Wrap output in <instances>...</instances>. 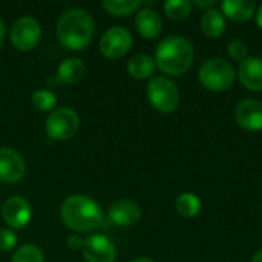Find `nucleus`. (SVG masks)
I'll list each match as a JSON object with an SVG mask.
<instances>
[{"mask_svg": "<svg viewBox=\"0 0 262 262\" xmlns=\"http://www.w3.org/2000/svg\"><path fill=\"white\" fill-rule=\"evenodd\" d=\"M155 60L147 54H135L127 63V72L135 80L150 78L155 72Z\"/></svg>", "mask_w": 262, "mask_h": 262, "instance_id": "nucleus-19", "label": "nucleus"}, {"mask_svg": "<svg viewBox=\"0 0 262 262\" xmlns=\"http://www.w3.org/2000/svg\"><path fill=\"white\" fill-rule=\"evenodd\" d=\"M236 78V71L233 66L221 58V57H213L206 60L198 71V80L200 83L212 92H224L230 89L235 83Z\"/></svg>", "mask_w": 262, "mask_h": 262, "instance_id": "nucleus-4", "label": "nucleus"}, {"mask_svg": "<svg viewBox=\"0 0 262 262\" xmlns=\"http://www.w3.org/2000/svg\"><path fill=\"white\" fill-rule=\"evenodd\" d=\"M86 74V64L81 58L69 57L63 60L57 68V80L63 84H75Z\"/></svg>", "mask_w": 262, "mask_h": 262, "instance_id": "nucleus-17", "label": "nucleus"}, {"mask_svg": "<svg viewBox=\"0 0 262 262\" xmlns=\"http://www.w3.org/2000/svg\"><path fill=\"white\" fill-rule=\"evenodd\" d=\"M195 5L203 8V9H206V11L212 9V8H216V2H213V0L212 2H195Z\"/></svg>", "mask_w": 262, "mask_h": 262, "instance_id": "nucleus-28", "label": "nucleus"}, {"mask_svg": "<svg viewBox=\"0 0 262 262\" xmlns=\"http://www.w3.org/2000/svg\"><path fill=\"white\" fill-rule=\"evenodd\" d=\"M31 101H32V106L41 112H49V111H55V106H57V97L54 92L51 91H46V89H40V91H35L32 95H31Z\"/></svg>", "mask_w": 262, "mask_h": 262, "instance_id": "nucleus-23", "label": "nucleus"}, {"mask_svg": "<svg viewBox=\"0 0 262 262\" xmlns=\"http://www.w3.org/2000/svg\"><path fill=\"white\" fill-rule=\"evenodd\" d=\"M41 37V28L40 23L34 17H21L18 18L11 29L9 38L12 46L17 51L26 52L34 49Z\"/></svg>", "mask_w": 262, "mask_h": 262, "instance_id": "nucleus-8", "label": "nucleus"}, {"mask_svg": "<svg viewBox=\"0 0 262 262\" xmlns=\"http://www.w3.org/2000/svg\"><path fill=\"white\" fill-rule=\"evenodd\" d=\"M146 94L150 106L161 114H172L180 106V91L177 84L164 75L152 77Z\"/></svg>", "mask_w": 262, "mask_h": 262, "instance_id": "nucleus-5", "label": "nucleus"}, {"mask_svg": "<svg viewBox=\"0 0 262 262\" xmlns=\"http://www.w3.org/2000/svg\"><path fill=\"white\" fill-rule=\"evenodd\" d=\"M256 23H258V26H259V29L262 31V3L259 5V8L256 9Z\"/></svg>", "mask_w": 262, "mask_h": 262, "instance_id": "nucleus-29", "label": "nucleus"}, {"mask_svg": "<svg viewBox=\"0 0 262 262\" xmlns=\"http://www.w3.org/2000/svg\"><path fill=\"white\" fill-rule=\"evenodd\" d=\"M83 241H84V239H81L77 233H72L71 236H68L66 246H68L69 250H78V249L83 247Z\"/></svg>", "mask_w": 262, "mask_h": 262, "instance_id": "nucleus-27", "label": "nucleus"}, {"mask_svg": "<svg viewBox=\"0 0 262 262\" xmlns=\"http://www.w3.org/2000/svg\"><path fill=\"white\" fill-rule=\"evenodd\" d=\"M86 262H115L117 249L114 243L104 235H91L83 241L81 247Z\"/></svg>", "mask_w": 262, "mask_h": 262, "instance_id": "nucleus-10", "label": "nucleus"}, {"mask_svg": "<svg viewBox=\"0 0 262 262\" xmlns=\"http://www.w3.org/2000/svg\"><path fill=\"white\" fill-rule=\"evenodd\" d=\"M241 84L253 92H262V57H249L238 68Z\"/></svg>", "mask_w": 262, "mask_h": 262, "instance_id": "nucleus-14", "label": "nucleus"}, {"mask_svg": "<svg viewBox=\"0 0 262 262\" xmlns=\"http://www.w3.org/2000/svg\"><path fill=\"white\" fill-rule=\"evenodd\" d=\"M135 28L141 37L147 40H154L163 31V18L155 9L141 8L135 17Z\"/></svg>", "mask_w": 262, "mask_h": 262, "instance_id": "nucleus-15", "label": "nucleus"}, {"mask_svg": "<svg viewBox=\"0 0 262 262\" xmlns=\"http://www.w3.org/2000/svg\"><path fill=\"white\" fill-rule=\"evenodd\" d=\"M11 262H45V256L37 246L25 244L14 252Z\"/></svg>", "mask_w": 262, "mask_h": 262, "instance_id": "nucleus-24", "label": "nucleus"}, {"mask_svg": "<svg viewBox=\"0 0 262 262\" xmlns=\"http://www.w3.org/2000/svg\"><path fill=\"white\" fill-rule=\"evenodd\" d=\"M61 221L68 229L77 233L95 230L103 220L100 206L86 195H71L60 207Z\"/></svg>", "mask_w": 262, "mask_h": 262, "instance_id": "nucleus-3", "label": "nucleus"}, {"mask_svg": "<svg viewBox=\"0 0 262 262\" xmlns=\"http://www.w3.org/2000/svg\"><path fill=\"white\" fill-rule=\"evenodd\" d=\"M143 6V2L138 0H104L103 8L115 17H126L134 12H138Z\"/></svg>", "mask_w": 262, "mask_h": 262, "instance_id": "nucleus-20", "label": "nucleus"}, {"mask_svg": "<svg viewBox=\"0 0 262 262\" xmlns=\"http://www.w3.org/2000/svg\"><path fill=\"white\" fill-rule=\"evenodd\" d=\"M227 51H229L230 58L235 60V61H238V63H243L246 58H249V46L243 40H238V38L232 40L229 43Z\"/></svg>", "mask_w": 262, "mask_h": 262, "instance_id": "nucleus-25", "label": "nucleus"}, {"mask_svg": "<svg viewBox=\"0 0 262 262\" xmlns=\"http://www.w3.org/2000/svg\"><path fill=\"white\" fill-rule=\"evenodd\" d=\"M235 121L246 130H262V101L255 98H246L235 107Z\"/></svg>", "mask_w": 262, "mask_h": 262, "instance_id": "nucleus-12", "label": "nucleus"}, {"mask_svg": "<svg viewBox=\"0 0 262 262\" xmlns=\"http://www.w3.org/2000/svg\"><path fill=\"white\" fill-rule=\"evenodd\" d=\"M3 38H5V23H3V20L0 18V43L3 41Z\"/></svg>", "mask_w": 262, "mask_h": 262, "instance_id": "nucleus-30", "label": "nucleus"}, {"mask_svg": "<svg viewBox=\"0 0 262 262\" xmlns=\"http://www.w3.org/2000/svg\"><path fill=\"white\" fill-rule=\"evenodd\" d=\"M132 48V34L124 26L109 28L100 38V52L111 60L124 57Z\"/></svg>", "mask_w": 262, "mask_h": 262, "instance_id": "nucleus-7", "label": "nucleus"}, {"mask_svg": "<svg viewBox=\"0 0 262 262\" xmlns=\"http://www.w3.org/2000/svg\"><path fill=\"white\" fill-rule=\"evenodd\" d=\"M166 15L173 21L186 20L192 12V3L187 0H169L163 5Z\"/></svg>", "mask_w": 262, "mask_h": 262, "instance_id": "nucleus-22", "label": "nucleus"}, {"mask_svg": "<svg viewBox=\"0 0 262 262\" xmlns=\"http://www.w3.org/2000/svg\"><path fill=\"white\" fill-rule=\"evenodd\" d=\"M221 12L232 21L246 23L256 14V6L247 0H224L221 3Z\"/></svg>", "mask_w": 262, "mask_h": 262, "instance_id": "nucleus-16", "label": "nucleus"}, {"mask_svg": "<svg viewBox=\"0 0 262 262\" xmlns=\"http://www.w3.org/2000/svg\"><path fill=\"white\" fill-rule=\"evenodd\" d=\"M157 68L169 77L184 75L193 64V45L183 35H169L163 38L155 51Z\"/></svg>", "mask_w": 262, "mask_h": 262, "instance_id": "nucleus-2", "label": "nucleus"}, {"mask_svg": "<svg viewBox=\"0 0 262 262\" xmlns=\"http://www.w3.org/2000/svg\"><path fill=\"white\" fill-rule=\"evenodd\" d=\"M130 262H155L152 261V259H149V258H137V259H134V261Z\"/></svg>", "mask_w": 262, "mask_h": 262, "instance_id": "nucleus-32", "label": "nucleus"}, {"mask_svg": "<svg viewBox=\"0 0 262 262\" xmlns=\"http://www.w3.org/2000/svg\"><path fill=\"white\" fill-rule=\"evenodd\" d=\"M80 127L78 114L71 107H58L46 118V134L55 141H66L72 138Z\"/></svg>", "mask_w": 262, "mask_h": 262, "instance_id": "nucleus-6", "label": "nucleus"}, {"mask_svg": "<svg viewBox=\"0 0 262 262\" xmlns=\"http://www.w3.org/2000/svg\"><path fill=\"white\" fill-rule=\"evenodd\" d=\"M17 246V235L11 229H2L0 230V250L2 252H11Z\"/></svg>", "mask_w": 262, "mask_h": 262, "instance_id": "nucleus-26", "label": "nucleus"}, {"mask_svg": "<svg viewBox=\"0 0 262 262\" xmlns=\"http://www.w3.org/2000/svg\"><path fill=\"white\" fill-rule=\"evenodd\" d=\"M141 209L132 200H117L109 207V220L118 227H129L140 221Z\"/></svg>", "mask_w": 262, "mask_h": 262, "instance_id": "nucleus-13", "label": "nucleus"}, {"mask_svg": "<svg viewBox=\"0 0 262 262\" xmlns=\"http://www.w3.org/2000/svg\"><path fill=\"white\" fill-rule=\"evenodd\" d=\"M26 164L18 152L11 147H0V183L15 184L23 180Z\"/></svg>", "mask_w": 262, "mask_h": 262, "instance_id": "nucleus-11", "label": "nucleus"}, {"mask_svg": "<svg viewBox=\"0 0 262 262\" xmlns=\"http://www.w3.org/2000/svg\"><path fill=\"white\" fill-rule=\"evenodd\" d=\"M175 209L183 218H193L201 212V201L195 193H181L175 201Z\"/></svg>", "mask_w": 262, "mask_h": 262, "instance_id": "nucleus-21", "label": "nucleus"}, {"mask_svg": "<svg viewBox=\"0 0 262 262\" xmlns=\"http://www.w3.org/2000/svg\"><path fill=\"white\" fill-rule=\"evenodd\" d=\"M250 262H262V250H259L258 253H255V256L252 258Z\"/></svg>", "mask_w": 262, "mask_h": 262, "instance_id": "nucleus-31", "label": "nucleus"}, {"mask_svg": "<svg viewBox=\"0 0 262 262\" xmlns=\"http://www.w3.org/2000/svg\"><path fill=\"white\" fill-rule=\"evenodd\" d=\"M201 31L209 38H220L226 32V17L216 8L204 11L201 17Z\"/></svg>", "mask_w": 262, "mask_h": 262, "instance_id": "nucleus-18", "label": "nucleus"}, {"mask_svg": "<svg viewBox=\"0 0 262 262\" xmlns=\"http://www.w3.org/2000/svg\"><path fill=\"white\" fill-rule=\"evenodd\" d=\"M2 218L11 230L25 229L32 218L31 204L23 196H11L2 206Z\"/></svg>", "mask_w": 262, "mask_h": 262, "instance_id": "nucleus-9", "label": "nucleus"}, {"mask_svg": "<svg viewBox=\"0 0 262 262\" xmlns=\"http://www.w3.org/2000/svg\"><path fill=\"white\" fill-rule=\"evenodd\" d=\"M94 18L83 8L64 11L57 21V38L69 51L86 49L94 38Z\"/></svg>", "mask_w": 262, "mask_h": 262, "instance_id": "nucleus-1", "label": "nucleus"}]
</instances>
